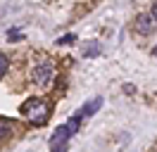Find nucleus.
Here are the masks:
<instances>
[{
    "label": "nucleus",
    "instance_id": "1",
    "mask_svg": "<svg viewBox=\"0 0 157 152\" xmlns=\"http://www.w3.org/2000/svg\"><path fill=\"white\" fill-rule=\"evenodd\" d=\"M78 119L81 116H71L67 124H62L55 128V133L50 135V152H67V145H69V138L78 133Z\"/></svg>",
    "mask_w": 157,
    "mask_h": 152
},
{
    "label": "nucleus",
    "instance_id": "2",
    "mask_svg": "<svg viewBox=\"0 0 157 152\" xmlns=\"http://www.w3.org/2000/svg\"><path fill=\"white\" fill-rule=\"evenodd\" d=\"M21 114H24L31 124L43 126L50 116V104L45 102V100H40V97H29L26 102L21 104Z\"/></svg>",
    "mask_w": 157,
    "mask_h": 152
},
{
    "label": "nucleus",
    "instance_id": "3",
    "mask_svg": "<svg viewBox=\"0 0 157 152\" xmlns=\"http://www.w3.org/2000/svg\"><path fill=\"white\" fill-rule=\"evenodd\" d=\"M52 76H55V69L50 62H43L40 66H36V71H33V83L40 86V88H48L52 83Z\"/></svg>",
    "mask_w": 157,
    "mask_h": 152
},
{
    "label": "nucleus",
    "instance_id": "4",
    "mask_svg": "<svg viewBox=\"0 0 157 152\" xmlns=\"http://www.w3.org/2000/svg\"><path fill=\"white\" fill-rule=\"evenodd\" d=\"M100 107H102V97L98 95V97H93V100H88V102L83 104V107H81V109H78L76 114H78V116H90V114H95V112H98Z\"/></svg>",
    "mask_w": 157,
    "mask_h": 152
},
{
    "label": "nucleus",
    "instance_id": "5",
    "mask_svg": "<svg viewBox=\"0 0 157 152\" xmlns=\"http://www.w3.org/2000/svg\"><path fill=\"white\" fill-rule=\"evenodd\" d=\"M152 24H155L152 14H143V17H138V19H136V31H140V33H147V31L152 28Z\"/></svg>",
    "mask_w": 157,
    "mask_h": 152
},
{
    "label": "nucleus",
    "instance_id": "6",
    "mask_svg": "<svg viewBox=\"0 0 157 152\" xmlns=\"http://www.w3.org/2000/svg\"><path fill=\"white\" fill-rule=\"evenodd\" d=\"M10 133H12V121L0 116V140H2V138H7Z\"/></svg>",
    "mask_w": 157,
    "mask_h": 152
},
{
    "label": "nucleus",
    "instance_id": "7",
    "mask_svg": "<svg viewBox=\"0 0 157 152\" xmlns=\"http://www.w3.org/2000/svg\"><path fill=\"white\" fill-rule=\"evenodd\" d=\"M100 52V43H90V45L83 48V57H93Z\"/></svg>",
    "mask_w": 157,
    "mask_h": 152
},
{
    "label": "nucleus",
    "instance_id": "8",
    "mask_svg": "<svg viewBox=\"0 0 157 152\" xmlns=\"http://www.w3.org/2000/svg\"><path fill=\"white\" fill-rule=\"evenodd\" d=\"M7 74V55H2L0 52V78Z\"/></svg>",
    "mask_w": 157,
    "mask_h": 152
},
{
    "label": "nucleus",
    "instance_id": "9",
    "mask_svg": "<svg viewBox=\"0 0 157 152\" xmlns=\"http://www.w3.org/2000/svg\"><path fill=\"white\" fill-rule=\"evenodd\" d=\"M59 43H62V45H67V43H74V36H71V33H69V36H64V38H59Z\"/></svg>",
    "mask_w": 157,
    "mask_h": 152
},
{
    "label": "nucleus",
    "instance_id": "10",
    "mask_svg": "<svg viewBox=\"0 0 157 152\" xmlns=\"http://www.w3.org/2000/svg\"><path fill=\"white\" fill-rule=\"evenodd\" d=\"M150 14H152V19H155V21H157V2H155V5H152V12H150Z\"/></svg>",
    "mask_w": 157,
    "mask_h": 152
},
{
    "label": "nucleus",
    "instance_id": "11",
    "mask_svg": "<svg viewBox=\"0 0 157 152\" xmlns=\"http://www.w3.org/2000/svg\"><path fill=\"white\" fill-rule=\"evenodd\" d=\"M152 55H155V57H157V45H155V50H152Z\"/></svg>",
    "mask_w": 157,
    "mask_h": 152
}]
</instances>
